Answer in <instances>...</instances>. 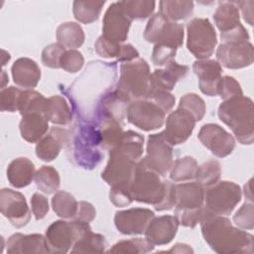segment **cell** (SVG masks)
I'll return each instance as SVG.
<instances>
[{
  "label": "cell",
  "instance_id": "1",
  "mask_svg": "<svg viewBox=\"0 0 254 254\" xmlns=\"http://www.w3.org/2000/svg\"><path fill=\"white\" fill-rule=\"evenodd\" d=\"M116 77V63L95 61L87 64L68 88L63 89L71 102L76 118L94 121L102 99L113 91Z\"/></svg>",
  "mask_w": 254,
  "mask_h": 254
},
{
  "label": "cell",
  "instance_id": "2",
  "mask_svg": "<svg viewBox=\"0 0 254 254\" xmlns=\"http://www.w3.org/2000/svg\"><path fill=\"white\" fill-rule=\"evenodd\" d=\"M144 149V136L128 130L123 133L120 143L109 151V159L101 178L110 188L129 189L138 161Z\"/></svg>",
  "mask_w": 254,
  "mask_h": 254
},
{
  "label": "cell",
  "instance_id": "3",
  "mask_svg": "<svg viewBox=\"0 0 254 254\" xmlns=\"http://www.w3.org/2000/svg\"><path fill=\"white\" fill-rule=\"evenodd\" d=\"M205 242L219 254H252L254 237L251 233L232 225L224 215H211L200 223Z\"/></svg>",
  "mask_w": 254,
  "mask_h": 254
},
{
  "label": "cell",
  "instance_id": "4",
  "mask_svg": "<svg viewBox=\"0 0 254 254\" xmlns=\"http://www.w3.org/2000/svg\"><path fill=\"white\" fill-rule=\"evenodd\" d=\"M69 129V141L66 146L69 159L78 167L92 170L102 160L100 136L95 122L76 118Z\"/></svg>",
  "mask_w": 254,
  "mask_h": 254
},
{
  "label": "cell",
  "instance_id": "5",
  "mask_svg": "<svg viewBox=\"0 0 254 254\" xmlns=\"http://www.w3.org/2000/svg\"><path fill=\"white\" fill-rule=\"evenodd\" d=\"M219 119L233 132L242 145H251L254 141V114L251 98L241 95L223 100L218 106Z\"/></svg>",
  "mask_w": 254,
  "mask_h": 254
},
{
  "label": "cell",
  "instance_id": "6",
  "mask_svg": "<svg viewBox=\"0 0 254 254\" xmlns=\"http://www.w3.org/2000/svg\"><path fill=\"white\" fill-rule=\"evenodd\" d=\"M150 75L149 64L141 58L122 63L114 91L129 103L145 99L149 92Z\"/></svg>",
  "mask_w": 254,
  "mask_h": 254
},
{
  "label": "cell",
  "instance_id": "7",
  "mask_svg": "<svg viewBox=\"0 0 254 254\" xmlns=\"http://www.w3.org/2000/svg\"><path fill=\"white\" fill-rule=\"evenodd\" d=\"M167 183L168 180H162L159 174L149 169L143 159H140L136 165L129 190L133 200L155 206L163 199Z\"/></svg>",
  "mask_w": 254,
  "mask_h": 254
},
{
  "label": "cell",
  "instance_id": "8",
  "mask_svg": "<svg viewBox=\"0 0 254 254\" xmlns=\"http://www.w3.org/2000/svg\"><path fill=\"white\" fill-rule=\"evenodd\" d=\"M90 229L89 223L77 219L54 221L45 236L50 253H67L74 242Z\"/></svg>",
  "mask_w": 254,
  "mask_h": 254
},
{
  "label": "cell",
  "instance_id": "9",
  "mask_svg": "<svg viewBox=\"0 0 254 254\" xmlns=\"http://www.w3.org/2000/svg\"><path fill=\"white\" fill-rule=\"evenodd\" d=\"M187 48L198 60L209 59L217 44L216 32L207 18H193L187 24Z\"/></svg>",
  "mask_w": 254,
  "mask_h": 254
},
{
  "label": "cell",
  "instance_id": "10",
  "mask_svg": "<svg viewBox=\"0 0 254 254\" xmlns=\"http://www.w3.org/2000/svg\"><path fill=\"white\" fill-rule=\"evenodd\" d=\"M240 187L229 181H218L204 189V206L215 215H229L241 200Z\"/></svg>",
  "mask_w": 254,
  "mask_h": 254
},
{
  "label": "cell",
  "instance_id": "11",
  "mask_svg": "<svg viewBox=\"0 0 254 254\" xmlns=\"http://www.w3.org/2000/svg\"><path fill=\"white\" fill-rule=\"evenodd\" d=\"M184 26L168 20L160 12L153 15L144 31V39L155 45L180 48L184 42Z\"/></svg>",
  "mask_w": 254,
  "mask_h": 254
},
{
  "label": "cell",
  "instance_id": "12",
  "mask_svg": "<svg viewBox=\"0 0 254 254\" xmlns=\"http://www.w3.org/2000/svg\"><path fill=\"white\" fill-rule=\"evenodd\" d=\"M173 147L166 140L163 131L150 135L147 141L146 156L143 158L144 163L160 176H166L174 164Z\"/></svg>",
  "mask_w": 254,
  "mask_h": 254
},
{
  "label": "cell",
  "instance_id": "13",
  "mask_svg": "<svg viewBox=\"0 0 254 254\" xmlns=\"http://www.w3.org/2000/svg\"><path fill=\"white\" fill-rule=\"evenodd\" d=\"M129 123L143 131H152L163 126L166 113L153 101L145 98L132 101L127 107Z\"/></svg>",
  "mask_w": 254,
  "mask_h": 254
},
{
  "label": "cell",
  "instance_id": "14",
  "mask_svg": "<svg viewBox=\"0 0 254 254\" xmlns=\"http://www.w3.org/2000/svg\"><path fill=\"white\" fill-rule=\"evenodd\" d=\"M216 59L226 68L238 69L251 65L254 60L253 45L247 42L221 43L216 51Z\"/></svg>",
  "mask_w": 254,
  "mask_h": 254
},
{
  "label": "cell",
  "instance_id": "15",
  "mask_svg": "<svg viewBox=\"0 0 254 254\" xmlns=\"http://www.w3.org/2000/svg\"><path fill=\"white\" fill-rule=\"evenodd\" d=\"M197 138L204 147L218 158L230 155L236 145L234 137L224 128L214 123L202 125Z\"/></svg>",
  "mask_w": 254,
  "mask_h": 254
},
{
  "label": "cell",
  "instance_id": "16",
  "mask_svg": "<svg viewBox=\"0 0 254 254\" xmlns=\"http://www.w3.org/2000/svg\"><path fill=\"white\" fill-rule=\"evenodd\" d=\"M0 209L1 213L17 228L27 225L31 219V212L25 196L11 189L0 190Z\"/></svg>",
  "mask_w": 254,
  "mask_h": 254
},
{
  "label": "cell",
  "instance_id": "17",
  "mask_svg": "<svg viewBox=\"0 0 254 254\" xmlns=\"http://www.w3.org/2000/svg\"><path fill=\"white\" fill-rule=\"evenodd\" d=\"M132 20L124 12L121 1L113 2L106 10L103 17L102 37L122 44L128 37Z\"/></svg>",
  "mask_w": 254,
  "mask_h": 254
},
{
  "label": "cell",
  "instance_id": "18",
  "mask_svg": "<svg viewBox=\"0 0 254 254\" xmlns=\"http://www.w3.org/2000/svg\"><path fill=\"white\" fill-rule=\"evenodd\" d=\"M195 123L194 117L189 111L178 107L167 117L164 136L173 146L183 144L191 135Z\"/></svg>",
  "mask_w": 254,
  "mask_h": 254
},
{
  "label": "cell",
  "instance_id": "19",
  "mask_svg": "<svg viewBox=\"0 0 254 254\" xmlns=\"http://www.w3.org/2000/svg\"><path fill=\"white\" fill-rule=\"evenodd\" d=\"M155 216L153 210L143 207H134L120 210L115 213L114 223L117 230L125 235L143 234L150 220Z\"/></svg>",
  "mask_w": 254,
  "mask_h": 254
},
{
  "label": "cell",
  "instance_id": "20",
  "mask_svg": "<svg viewBox=\"0 0 254 254\" xmlns=\"http://www.w3.org/2000/svg\"><path fill=\"white\" fill-rule=\"evenodd\" d=\"M193 72L198 77V86L202 93L208 96L218 95L221 80V65L214 60H197L192 64Z\"/></svg>",
  "mask_w": 254,
  "mask_h": 254
},
{
  "label": "cell",
  "instance_id": "21",
  "mask_svg": "<svg viewBox=\"0 0 254 254\" xmlns=\"http://www.w3.org/2000/svg\"><path fill=\"white\" fill-rule=\"evenodd\" d=\"M179 225L177 215L154 216L144 232L145 238L154 246L169 244L176 236Z\"/></svg>",
  "mask_w": 254,
  "mask_h": 254
},
{
  "label": "cell",
  "instance_id": "22",
  "mask_svg": "<svg viewBox=\"0 0 254 254\" xmlns=\"http://www.w3.org/2000/svg\"><path fill=\"white\" fill-rule=\"evenodd\" d=\"M69 141V130L61 127H52L36 146V155L45 162L54 161L63 148H66Z\"/></svg>",
  "mask_w": 254,
  "mask_h": 254
},
{
  "label": "cell",
  "instance_id": "23",
  "mask_svg": "<svg viewBox=\"0 0 254 254\" xmlns=\"http://www.w3.org/2000/svg\"><path fill=\"white\" fill-rule=\"evenodd\" d=\"M173 196L175 211L197 208L204 203V188L196 182L174 184Z\"/></svg>",
  "mask_w": 254,
  "mask_h": 254
},
{
  "label": "cell",
  "instance_id": "24",
  "mask_svg": "<svg viewBox=\"0 0 254 254\" xmlns=\"http://www.w3.org/2000/svg\"><path fill=\"white\" fill-rule=\"evenodd\" d=\"M189 66L178 64L175 60L165 65L164 68L155 69L150 75V89H160L171 92L176 83L185 78L188 74Z\"/></svg>",
  "mask_w": 254,
  "mask_h": 254
},
{
  "label": "cell",
  "instance_id": "25",
  "mask_svg": "<svg viewBox=\"0 0 254 254\" xmlns=\"http://www.w3.org/2000/svg\"><path fill=\"white\" fill-rule=\"evenodd\" d=\"M7 253H50L46 237L42 234L15 233L7 240Z\"/></svg>",
  "mask_w": 254,
  "mask_h": 254
},
{
  "label": "cell",
  "instance_id": "26",
  "mask_svg": "<svg viewBox=\"0 0 254 254\" xmlns=\"http://www.w3.org/2000/svg\"><path fill=\"white\" fill-rule=\"evenodd\" d=\"M14 82L23 88L33 89L41 78V69L38 64L29 58H20L11 67Z\"/></svg>",
  "mask_w": 254,
  "mask_h": 254
},
{
  "label": "cell",
  "instance_id": "27",
  "mask_svg": "<svg viewBox=\"0 0 254 254\" xmlns=\"http://www.w3.org/2000/svg\"><path fill=\"white\" fill-rule=\"evenodd\" d=\"M21 136L29 143H38L49 129V120L42 113H28L22 115L19 124Z\"/></svg>",
  "mask_w": 254,
  "mask_h": 254
},
{
  "label": "cell",
  "instance_id": "28",
  "mask_svg": "<svg viewBox=\"0 0 254 254\" xmlns=\"http://www.w3.org/2000/svg\"><path fill=\"white\" fill-rule=\"evenodd\" d=\"M35 174L34 163L26 157L14 159L7 168V179L10 185L16 189L29 186L35 179Z\"/></svg>",
  "mask_w": 254,
  "mask_h": 254
},
{
  "label": "cell",
  "instance_id": "29",
  "mask_svg": "<svg viewBox=\"0 0 254 254\" xmlns=\"http://www.w3.org/2000/svg\"><path fill=\"white\" fill-rule=\"evenodd\" d=\"M45 115L53 124L68 125L72 121L73 111L64 96L53 95L47 99Z\"/></svg>",
  "mask_w": 254,
  "mask_h": 254
},
{
  "label": "cell",
  "instance_id": "30",
  "mask_svg": "<svg viewBox=\"0 0 254 254\" xmlns=\"http://www.w3.org/2000/svg\"><path fill=\"white\" fill-rule=\"evenodd\" d=\"M237 1H220L213 13V20L220 33L227 32L240 24Z\"/></svg>",
  "mask_w": 254,
  "mask_h": 254
},
{
  "label": "cell",
  "instance_id": "31",
  "mask_svg": "<svg viewBox=\"0 0 254 254\" xmlns=\"http://www.w3.org/2000/svg\"><path fill=\"white\" fill-rule=\"evenodd\" d=\"M58 43L65 49L75 50L84 42V32L79 24L74 22H65L61 24L57 29Z\"/></svg>",
  "mask_w": 254,
  "mask_h": 254
},
{
  "label": "cell",
  "instance_id": "32",
  "mask_svg": "<svg viewBox=\"0 0 254 254\" xmlns=\"http://www.w3.org/2000/svg\"><path fill=\"white\" fill-rule=\"evenodd\" d=\"M160 13L163 14L168 20L178 22L186 20L192 15L193 2L192 1H177L165 0L160 1Z\"/></svg>",
  "mask_w": 254,
  "mask_h": 254
},
{
  "label": "cell",
  "instance_id": "33",
  "mask_svg": "<svg viewBox=\"0 0 254 254\" xmlns=\"http://www.w3.org/2000/svg\"><path fill=\"white\" fill-rule=\"evenodd\" d=\"M107 247L105 237L91 229L81 235L70 249L71 253H103Z\"/></svg>",
  "mask_w": 254,
  "mask_h": 254
},
{
  "label": "cell",
  "instance_id": "34",
  "mask_svg": "<svg viewBox=\"0 0 254 254\" xmlns=\"http://www.w3.org/2000/svg\"><path fill=\"white\" fill-rule=\"evenodd\" d=\"M105 1H74L72 4V12L74 18L82 24H90L95 22L101 13Z\"/></svg>",
  "mask_w": 254,
  "mask_h": 254
},
{
  "label": "cell",
  "instance_id": "35",
  "mask_svg": "<svg viewBox=\"0 0 254 254\" xmlns=\"http://www.w3.org/2000/svg\"><path fill=\"white\" fill-rule=\"evenodd\" d=\"M78 201L74 196L65 191H57L52 198V206L56 214L64 219H73L77 211Z\"/></svg>",
  "mask_w": 254,
  "mask_h": 254
},
{
  "label": "cell",
  "instance_id": "36",
  "mask_svg": "<svg viewBox=\"0 0 254 254\" xmlns=\"http://www.w3.org/2000/svg\"><path fill=\"white\" fill-rule=\"evenodd\" d=\"M35 183L37 189L46 194L57 192L61 186L59 172L51 166L41 167L35 174Z\"/></svg>",
  "mask_w": 254,
  "mask_h": 254
},
{
  "label": "cell",
  "instance_id": "37",
  "mask_svg": "<svg viewBox=\"0 0 254 254\" xmlns=\"http://www.w3.org/2000/svg\"><path fill=\"white\" fill-rule=\"evenodd\" d=\"M47 99L48 98L36 90L25 89L22 91L20 97L18 111L21 115L28 113H42L45 115Z\"/></svg>",
  "mask_w": 254,
  "mask_h": 254
},
{
  "label": "cell",
  "instance_id": "38",
  "mask_svg": "<svg viewBox=\"0 0 254 254\" xmlns=\"http://www.w3.org/2000/svg\"><path fill=\"white\" fill-rule=\"evenodd\" d=\"M197 169V162L190 156H185L177 159L171 170L170 179L173 182H186L194 179Z\"/></svg>",
  "mask_w": 254,
  "mask_h": 254
},
{
  "label": "cell",
  "instance_id": "39",
  "mask_svg": "<svg viewBox=\"0 0 254 254\" xmlns=\"http://www.w3.org/2000/svg\"><path fill=\"white\" fill-rule=\"evenodd\" d=\"M221 176V166L216 160H209L197 166L194 180L202 188H208L217 183Z\"/></svg>",
  "mask_w": 254,
  "mask_h": 254
},
{
  "label": "cell",
  "instance_id": "40",
  "mask_svg": "<svg viewBox=\"0 0 254 254\" xmlns=\"http://www.w3.org/2000/svg\"><path fill=\"white\" fill-rule=\"evenodd\" d=\"M154 245L151 244L146 238H131L126 240H120L115 243L109 250L108 253H149L154 250Z\"/></svg>",
  "mask_w": 254,
  "mask_h": 254
},
{
  "label": "cell",
  "instance_id": "41",
  "mask_svg": "<svg viewBox=\"0 0 254 254\" xmlns=\"http://www.w3.org/2000/svg\"><path fill=\"white\" fill-rule=\"evenodd\" d=\"M124 12L133 20H145L150 17L156 6L155 1L147 0H126L121 1Z\"/></svg>",
  "mask_w": 254,
  "mask_h": 254
},
{
  "label": "cell",
  "instance_id": "42",
  "mask_svg": "<svg viewBox=\"0 0 254 254\" xmlns=\"http://www.w3.org/2000/svg\"><path fill=\"white\" fill-rule=\"evenodd\" d=\"M175 212L177 214V217L179 218L180 224L190 228H194L198 223H201L202 221L209 218L211 215H214L204 206V204L197 208L179 210Z\"/></svg>",
  "mask_w": 254,
  "mask_h": 254
},
{
  "label": "cell",
  "instance_id": "43",
  "mask_svg": "<svg viewBox=\"0 0 254 254\" xmlns=\"http://www.w3.org/2000/svg\"><path fill=\"white\" fill-rule=\"evenodd\" d=\"M178 107L189 111L195 121H200L203 118L206 109L204 100L195 93H187L181 97Z\"/></svg>",
  "mask_w": 254,
  "mask_h": 254
},
{
  "label": "cell",
  "instance_id": "44",
  "mask_svg": "<svg viewBox=\"0 0 254 254\" xmlns=\"http://www.w3.org/2000/svg\"><path fill=\"white\" fill-rule=\"evenodd\" d=\"M22 91H23L22 89L15 86H9V87L3 88L0 92L1 111H4V112L18 111Z\"/></svg>",
  "mask_w": 254,
  "mask_h": 254
},
{
  "label": "cell",
  "instance_id": "45",
  "mask_svg": "<svg viewBox=\"0 0 254 254\" xmlns=\"http://www.w3.org/2000/svg\"><path fill=\"white\" fill-rule=\"evenodd\" d=\"M235 225L243 230H252L254 227V204L251 201H246L233 215Z\"/></svg>",
  "mask_w": 254,
  "mask_h": 254
},
{
  "label": "cell",
  "instance_id": "46",
  "mask_svg": "<svg viewBox=\"0 0 254 254\" xmlns=\"http://www.w3.org/2000/svg\"><path fill=\"white\" fill-rule=\"evenodd\" d=\"M84 64V58L77 50H66L63 55L60 66L64 70L74 73L79 71Z\"/></svg>",
  "mask_w": 254,
  "mask_h": 254
},
{
  "label": "cell",
  "instance_id": "47",
  "mask_svg": "<svg viewBox=\"0 0 254 254\" xmlns=\"http://www.w3.org/2000/svg\"><path fill=\"white\" fill-rule=\"evenodd\" d=\"M66 49L59 43L47 46L42 52V63L51 68H60V62Z\"/></svg>",
  "mask_w": 254,
  "mask_h": 254
},
{
  "label": "cell",
  "instance_id": "48",
  "mask_svg": "<svg viewBox=\"0 0 254 254\" xmlns=\"http://www.w3.org/2000/svg\"><path fill=\"white\" fill-rule=\"evenodd\" d=\"M94 49L96 54L102 58H105V59L116 58L118 60L121 55L122 44L109 41L103 38L102 36H100L94 44Z\"/></svg>",
  "mask_w": 254,
  "mask_h": 254
},
{
  "label": "cell",
  "instance_id": "49",
  "mask_svg": "<svg viewBox=\"0 0 254 254\" xmlns=\"http://www.w3.org/2000/svg\"><path fill=\"white\" fill-rule=\"evenodd\" d=\"M218 95L222 100H227L233 97L243 95V91L239 82L233 76L225 75L221 77Z\"/></svg>",
  "mask_w": 254,
  "mask_h": 254
},
{
  "label": "cell",
  "instance_id": "50",
  "mask_svg": "<svg viewBox=\"0 0 254 254\" xmlns=\"http://www.w3.org/2000/svg\"><path fill=\"white\" fill-rule=\"evenodd\" d=\"M146 98L156 103L165 113L173 109L176 101L175 96L171 92L160 89H150Z\"/></svg>",
  "mask_w": 254,
  "mask_h": 254
},
{
  "label": "cell",
  "instance_id": "51",
  "mask_svg": "<svg viewBox=\"0 0 254 254\" xmlns=\"http://www.w3.org/2000/svg\"><path fill=\"white\" fill-rule=\"evenodd\" d=\"M176 48L164 46V45H155L152 53V62L155 65L165 66L170 62H172L177 54Z\"/></svg>",
  "mask_w": 254,
  "mask_h": 254
},
{
  "label": "cell",
  "instance_id": "52",
  "mask_svg": "<svg viewBox=\"0 0 254 254\" xmlns=\"http://www.w3.org/2000/svg\"><path fill=\"white\" fill-rule=\"evenodd\" d=\"M31 206H32V212L35 216V219L37 220L44 218L50 209L49 201L47 197L39 192H35L32 195Z\"/></svg>",
  "mask_w": 254,
  "mask_h": 254
},
{
  "label": "cell",
  "instance_id": "53",
  "mask_svg": "<svg viewBox=\"0 0 254 254\" xmlns=\"http://www.w3.org/2000/svg\"><path fill=\"white\" fill-rule=\"evenodd\" d=\"M109 199L118 207L127 206L133 201L130 190L126 188H110Z\"/></svg>",
  "mask_w": 254,
  "mask_h": 254
},
{
  "label": "cell",
  "instance_id": "54",
  "mask_svg": "<svg viewBox=\"0 0 254 254\" xmlns=\"http://www.w3.org/2000/svg\"><path fill=\"white\" fill-rule=\"evenodd\" d=\"M220 39L222 43H235V42H247L250 37L247 30L240 23L237 27L227 31L220 33Z\"/></svg>",
  "mask_w": 254,
  "mask_h": 254
},
{
  "label": "cell",
  "instance_id": "55",
  "mask_svg": "<svg viewBox=\"0 0 254 254\" xmlns=\"http://www.w3.org/2000/svg\"><path fill=\"white\" fill-rule=\"evenodd\" d=\"M95 215H96V210L94 206L88 201L81 200V201H78L77 211L73 219H77V220H81L89 223L95 218Z\"/></svg>",
  "mask_w": 254,
  "mask_h": 254
},
{
  "label": "cell",
  "instance_id": "56",
  "mask_svg": "<svg viewBox=\"0 0 254 254\" xmlns=\"http://www.w3.org/2000/svg\"><path fill=\"white\" fill-rule=\"evenodd\" d=\"M238 8L241 10L243 19L250 25L253 26V6L254 1H237Z\"/></svg>",
  "mask_w": 254,
  "mask_h": 254
},
{
  "label": "cell",
  "instance_id": "57",
  "mask_svg": "<svg viewBox=\"0 0 254 254\" xmlns=\"http://www.w3.org/2000/svg\"><path fill=\"white\" fill-rule=\"evenodd\" d=\"M168 252H175V253H192L193 250L190 248V245L184 244V243H177L174 245L172 249H170Z\"/></svg>",
  "mask_w": 254,
  "mask_h": 254
},
{
  "label": "cell",
  "instance_id": "58",
  "mask_svg": "<svg viewBox=\"0 0 254 254\" xmlns=\"http://www.w3.org/2000/svg\"><path fill=\"white\" fill-rule=\"evenodd\" d=\"M244 196L246 201H251L253 202V192H252V179H250L246 185L244 186Z\"/></svg>",
  "mask_w": 254,
  "mask_h": 254
},
{
  "label": "cell",
  "instance_id": "59",
  "mask_svg": "<svg viewBox=\"0 0 254 254\" xmlns=\"http://www.w3.org/2000/svg\"><path fill=\"white\" fill-rule=\"evenodd\" d=\"M10 55L9 53H7L5 50H2V65L4 66L6 64L7 62L10 61Z\"/></svg>",
  "mask_w": 254,
  "mask_h": 254
},
{
  "label": "cell",
  "instance_id": "60",
  "mask_svg": "<svg viewBox=\"0 0 254 254\" xmlns=\"http://www.w3.org/2000/svg\"><path fill=\"white\" fill-rule=\"evenodd\" d=\"M8 80H9L8 76H7L6 72H5V70L3 69L2 72H1V87H2V89L4 88V86H5L6 82H8Z\"/></svg>",
  "mask_w": 254,
  "mask_h": 254
}]
</instances>
